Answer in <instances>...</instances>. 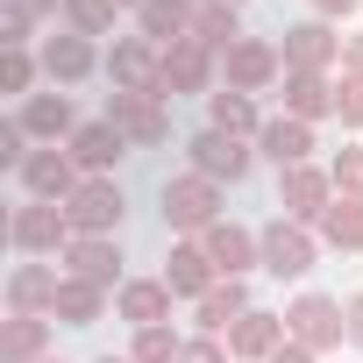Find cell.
Masks as SVG:
<instances>
[{"label": "cell", "instance_id": "6da1fadb", "mask_svg": "<svg viewBox=\"0 0 363 363\" xmlns=\"http://www.w3.org/2000/svg\"><path fill=\"white\" fill-rule=\"evenodd\" d=\"M214 221H221V186H214V178H200V171L164 178V228H178V235H207Z\"/></svg>", "mask_w": 363, "mask_h": 363}, {"label": "cell", "instance_id": "7dc6e473", "mask_svg": "<svg viewBox=\"0 0 363 363\" xmlns=\"http://www.w3.org/2000/svg\"><path fill=\"white\" fill-rule=\"evenodd\" d=\"M43 363H65V356H43Z\"/></svg>", "mask_w": 363, "mask_h": 363}, {"label": "cell", "instance_id": "ee69618b", "mask_svg": "<svg viewBox=\"0 0 363 363\" xmlns=\"http://www.w3.org/2000/svg\"><path fill=\"white\" fill-rule=\"evenodd\" d=\"M193 8H242V0H193Z\"/></svg>", "mask_w": 363, "mask_h": 363}, {"label": "cell", "instance_id": "e0dca14e", "mask_svg": "<svg viewBox=\"0 0 363 363\" xmlns=\"http://www.w3.org/2000/svg\"><path fill=\"white\" fill-rule=\"evenodd\" d=\"M65 150H72V164H79L86 178H114V164H121V157H128L135 143H128V135H121V128H114V121L100 114V121H86V128H79V135H72Z\"/></svg>", "mask_w": 363, "mask_h": 363}, {"label": "cell", "instance_id": "7402d4cb", "mask_svg": "<svg viewBox=\"0 0 363 363\" xmlns=\"http://www.w3.org/2000/svg\"><path fill=\"white\" fill-rule=\"evenodd\" d=\"M193 0H143V8H135V36H150L157 50H171V43H186L193 36Z\"/></svg>", "mask_w": 363, "mask_h": 363}, {"label": "cell", "instance_id": "d6a6232c", "mask_svg": "<svg viewBox=\"0 0 363 363\" xmlns=\"http://www.w3.org/2000/svg\"><path fill=\"white\" fill-rule=\"evenodd\" d=\"M114 8H121V0H65V29L72 36H107L114 29Z\"/></svg>", "mask_w": 363, "mask_h": 363}, {"label": "cell", "instance_id": "ab89813d", "mask_svg": "<svg viewBox=\"0 0 363 363\" xmlns=\"http://www.w3.org/2000/svg\"><path fill=\"white\" fill-rule=\"evenodd\" d=\"M342 72H356V79H363V29H356V36H342Z\"/></svg>", "mask_w": 363, "mask_h": 363}, {"label": "cell", "instance_id": "74e56055", "mask_svg": "<svg viewBox=\"0 0 363 363\" xmlns=\"http://www.w3.org/2000/svg\"><path fill=\"white\" fill-rule=\"evenodd\" d=\"M178 363H235V356H228V342H221V335H193Z\"/></svg>", "mask_w": 363, "mask_h": 363}, {"label": "cell", "instance_id": "2e32d148", "mask_svg": "<svg viewBox=\"0 0 363 363\" xmlns=\"http://www.w3.org/2000/svg\"><path fill=\"white\" fill-rule=\"evenodd\" d=\"M221 72H228V86H235V93H264V86H278V79H285V57H278V43L242 36V43L221 57Z\"/></svg>", "mask_w": 363, "mask_h": 363}, {"label": "cell", "instance_id": "f546056e", "mask_svg": "<svg viewBox=\"0 0 363 363\" xmlns=\"http://www.w3.org/2000/svg\"><path fill=\"white\" fill-rule=\"evenodd\" d=\"M193 43H207L214 57H228L242 43V8H200L193 15Z\"/></svg>", "mask_w": 363, "mask_h": 363}, {"label": "cell", "instance_id": "7c38bea8", "mask_svg": "<svg viewBox=\"0 0 363 363\" xmlns=\"http://www.w3.org/2000/svg\"><path fill=\"white\" fill-rule=\"evenodd\" d=\"M57 264H65L72 278L100 285V292H121V285H128V271H121L128 257H121V242H114V235H79V242H72Z\"/></svg>", "mask_w": 363, "mask_h": 363}, {"label": "cell", "instance_id": "f1b7e54d", "mask_svg": "<svg viewBox=\"0 0 363 363\" xmlns=\"http://www.w3.org/2000/svg\"><path fill=\"white\" fill-rule=\"evenodd\" d=\"M193 313H200V335H228V328L250 313V285H242V278H221V285H214Z\"/></svg>", "mask_w": 363, "mask_h": 363}, {"label": "cell", "instance_id": "e575fe53", "mask_svg": "<svg viewBox=\"0 0 363 363\" xmlns=\"http://www.w3.org/2000/svg\"><path fill=\"white\" fill-rule=\"evenodd\" d=\"M29 29H36V8L29 0H8L0 8V50H29Z\"/></svg>", "mask_w": 363, "mask_h": 363}, {"label": "cell", "instance_id": "603a6c76", "mask_svg": "<svg viewBox=\"0 0 363 363\" xmlns=\"http://www.w3.org/2000/svg\"><path fill=\"white\" fill-rule=\"evenodd\" d=\"M278 93H285V114L292 121H328L335 114V79L328 72H285Z\"/></svg>", "mask_w": 363, "mask_h": 363}, {"label": "cell", "instance_id": "5bb4252c", "mask_svg": "<svg viewBox=\"0 0 363 363\" xmlns=\"http://www.w3.org/2000/svg\"><path fill=\"white\" fill-rule=\"evenodd\" d=\"M15 178L29 186V200H57V207H65V200L86 186V171H79V164H72V150H57V143H50V150H36Z\"/></svg>", "mask_w": 363, "mask_h": 363}, {"label": "cell", "instance_id": "f6af8a7d", "mask_svg": "<svg viewBox=\"0 0 363 363\" xmlns=\"http://www.w3.org/2000/svg\"><path fill=\"white\" fill-rule=\"evenodd\" d=\"M93 363H135V356H93Z\"/></svg>", "mask_w": 363, "mask_h": 363}, {"label": "cell", "instance_id": "52a82bcc", "mask_svg": "<svg viewBox=\"0 0 363 363\" xmlns=\"http://www.w3.org/2000/svg\"><path fill=\"white\" fill-rule=\"evenodd\" d=\"M65 214H72V228H79V235H114V228H121V214H128L121 178H86V186L65 200Z\"/></svg>", "mask_w": 363, "mask_h": 363}, {"label": "cell", "instance_id": "60d3db41", "mask_svg": "<svg viewBox=\"0 0 363 363\" xmlns=\"http://www.w3.org/2000/svg\"><path fill=\"white\" fill-rule=\"evenodd\" d=\"M342 313H349V349H363V292L342 299Z\"/></svg>", "mask_w": 363, "mask_h": 363}, {"label": "cell", "instance_id": "4dcf8cb0", "mask_svg": "<svg viewBox=\"0 0 363 363\" xmlns=\"http://www.w3.org/2000/svg\"><path fill=\"white\" fill-rule=\"evenodd\" d=\"M320 242L328 250H363V200H342L335 193V207L320 214Z\"/></svg>", "mask_w": 363, "mask_h": 363}, {"label": "cell", "instance_id": "8992f818", "mask_svg": "<svg viewBox=\"0 0 363 363\" xmlns=\"http://www.w3.org/2000/svg\"><path fill=\"white\" fill-rule=\"evenodd\" d=\"M257 235H264V271H271V278H306V271L320 264V235L299 228V221H285V214L264 221Z\"/></svg>", "mask_w": 363, "mask_h": 363}, {"label": "cell", "instance_id": "83f0119b", "mask_svg": "<svg viewBox=\"0 0 363 363\" xmlns=\"http://www.w3.org/2000/svg\"><path fill=\"white\" fill-rule=\"evenodd\" d=\"M100 313H107V292L65 271V285H57V306H50V320H57V328H93Z\"/></svg>", "mask_w": 363, "mask_h": 363}, {"label": "cell", "instance_id": "5b68a950", "mask_svg": "<svg viewBox=\"0 0 363 363\" xmlns=\"http://www.w3.org/2000/svg\"><path fill=\"white\" fill-rule=\"evenodd\" d=\"M278 207H285V221L320 228V214L335 207V178H328V164H292V171H278Z\"/></svg>", "mask_w": 363, "mask_h": 363}, {"label": "cell", "instance_id": "d6986e66", "mask_svg": "<svg viewBox=\"0 0 363 363\" xmlns=\"http://www.w3.org/2000/svg\"><path fill=\"white\" fill-rule=\"evenodd\" d=\"M164 285L178 292V299H207L214 285H221V271H214V257L200 250V235H186V242H171V257H164Z\"/></svg>", "mask_w": 363, "mask_h": 363}, {"label": "cell", "instance_id": "7a4b0ae2", "mask_svg": "<svg viewBox=\"0 0 363 363\" xmlns=\"http://www.w3.org/2000/svg\"><path fill=\"white\" fill-rule=\"evenodd\" d=\"M285 335H292L299 349L328 356V349L349 342V313H342V299H328V292H299V299L285 306Z\"/></svg>", "mask_w": 363, "mask_h": 363}, {"label": "cell", "instance_id": "4fadbf2b", "mask_svg": "<svg viewBox=\"0 0 363 363\" xmlns=\"http://www.w3.org/2000/svg\"><path fill=\"white\" fill-rule=\"evenodd\" d=\"M36 57H43V79H50V86H65V93H72V86H86V79L107 65V57L93 50V36H72V29H65V36H43V50H36Z\"/></svg>", "mask_w": 363, "mask_h": 363}, {"label": "cell", "instance_id": "4316f807", "mask_svg": "<svg viewBox=\"0 0 363 363\" xmlns=\"http://www.w3.org/2000/svg\"><path fill=\"white\" fill-rule=\"evenodd\" d=\"M0 356L8 363H43L50 356V313H15L0 328Z\"/></svg>", "mask_w": 363, "mask_h": 363}, {"label": "cell", "instance_id": "d590c367", "mask_svg": "<svg viewBox=\"0 0 363 363\" xmlns=\"http://www.w3.org/2000/svg\"><path fill=\"white\" fill-rule=\"evenodd\" d=\"M335 121L349 135H363V79L356 72H342V86H335Z\"/></svg>", "mask_w": 363, "mask_h": 363}, {"label": "cell", "instance_id": "8d00e7d4", "mask_svg": "<svg viewBox=\"0 0 363 363\" xmlns=\"http://www.w3.org/2000/svg\"><path fill=\"white\" fill-rule=\"evenodd\" d=\"M328 178H335V193H342V200H363V150H335Z\"/></svg>", "mask_w": 363, "mask_h": 363}, {"label": "cell", "instance_id": "cb8c5ba5", "mask_svg": "<svg viewBox=\"0 0 363 363\" xmlns=\"http://www.w3.org/2000/svg\"><path fill=\"white\" fill-rule=\"evenodd\" d=\"M257 150H264L278 171H292V164H313V121L271 114V121H264V135H257Z\"/></svg>", "mask_w": 363, "mask_h": 363}, {"label": "cell", "instance_id": "ffe728a7", "mask_svg": "<svg viewBox=\"0 0 363 363\" xmlns=\"http://www.w3.org/2000/svg\"><path fill=\"white\" fill-rule=\"evenodd\" d=\"M214 65H221V57H214L207 43H193V36L171 43V50H164V79H157V93H164V100H178V93H207V86H214Z\"/></svg>", "mask_w": 363, "mask_h": 363}, {"label": "cell", "instance_id": "1f68e13d", "mask_svg": "<svg viewBox=\"0 0 363 363\" xmlns=\"http://www.w3.org/2000/svg\"><path fill=\"white\" fill-rule=\"evenodd\" d=\"M128 356H135V363H178V356H186V335H178L171 320H164V328H135Z\"/></svg>", "mask_w": 363, "mask_h": 363}, {"label": "cell", "instance_id": "7bdbcfd3", "mask_svg": "<svg viewBox=\"0 0 363 363\" xmlns=\"http://www.w3.org/2000/svg\"><path fill=\"white\" fill-rule=\"evenodd\" d=\"M29 8H36V15H65V0H29Z\"/></svg>", "mask_w": 363, "mask_h": 363}, {"label": "cell", "instance_id": "ac0fdd59", "mask_svg": "<svg viewBox=\"0 0 363 363\" xmlns=\"http://www.w3.org/2000/svg\"><path fill=\"white\" fill-rule=\"evenodd\" d=\"M221 342H228V356H235V363H271V356H278L292 335H285V313H264V306H250V313H242V320H235Z\"/></svg>", "mask_w": 363, "mask_h": 363}, {"label": "cell", "instance_id": "30bf717a", "mask_svg": "<svg viewBox=\"0 0 363 363\" xmlns=\"http://www.w3.org/2000/svg\"><path fill=\"white\" fill-rule=\"evenodd\" d=\"M15 121H22V128H29V135H36V143H43V150H50V143H72V135H79V128H86V121H79V107H72V93H65V86H50V93H29V100H22V107H15Z\"/></svg>", "mask_w": 363, "mask_h": 363}, {"label": "cell", "instance_id": "f35d334b", "mask_svg": "<svg viewBox=\"0 0 363 363\" xmlns=\"http://www.w3.org/2000/svg\"><path fill=\"white\" fill-rule=\"evenodd\" d=\"M313 8V22H349V15H363V0H306Z\"/></svg>", "mask_w": 363, "mask_h": 363}, {"label": "cell", "instance_id": "b9f144b4", "mask_svg": "<svg viewBox=\"0 0 363 363\" xmlns=\"http://www.w3.org/2000/svg\"><path fill=\"white\" fill-rule=\"evenodd\" d=\"M271 363H313V349H299V342H285V349H278Z\"/></svg>", "mask_w": 363, "mask_h": 363}, {"label": "cell", "instance_id": "ba28073f", "mask_svg": "<svg viewBox=\"0 0 363 363\" xmlns=\"http://www.w3.org/2000/svg\"><path fill=\"white\" fill-rule=\"evenodd\" d=\"M107 79H114V93H157V79H164V50L150 43V36H114V50H107ZM164 100V93H157Z\"/></svg>", "mask_w": 363, "mask_h": 363}, {"label": "cell", "instance_id": "d4e9b609", "mask_svg": "<svg viewBox=\"0 0 363 363\" xmlns=\"http://www.w3.org/2000/svg\"><path fill=\"white\" fill-rule=\"evenodd\" d=\"M57 285H65V264H15L8 306H15V313H50V306H57Z\"/></svg>", "mask_w": 363, "mask_h": 363}, {"label": "cell", "instance_id": "bcb514c9", "mask_svg": "<svg viewBox=\"0 0 363 363\" xmlns=\"http://www.w3.org/2000/svg\"><path fill=\"white\" fill-rule=\"evenodd\" d=\"M121 8H143V0H121Z\"/></svg>", "mask_w": 363, "mask_h": 363}, {"label": "cell", "instance_id": "8fae6325", "mask_svg": "<svg viewBox=\"0 0 363 363\" xmlns=\"http://www.w3.org/2000/svg\"><path fill=\"white\" fill-rule=\"evenodd\" d=\"M200 250L214 257V271H221V278H250V271L264 264V235H257V228H242V221H228V214L200 235Z\"/></svg>", "mask_w": 363, "mask_h": 363}, {"label": "cell", "instance_id": "9a60e30c", "mask_svg": "<svg viewBox=\"0 0 363 363\" xmlns=\"http://www.w3.org/2000/svg\"><path fill=\"white\" fill-rule=\"evenodd\" d=\"M278 57H285V72H328L335 57H342V36H335V22H292L285 29V43H278Z\"/></svg>", "mask_w": 363, "mask_h": 363}, {"label": "cell", "instance_id": "277c9868", "mask_svg": "<svg viewBox=\"0 0 363 363\" xmlns=\"http://www.w3.org/2000/svg\"><path fill=\"white\" fill-rule=\"evenodd\" d=\"M186 157H193L200 178H214V186H242V178L257 171V143H242V135H228V128H200V135L186 143Z\"/></svg>", "mask_w": 363, "mask_h": 363}, {"label": "cell", "instance_id": "9c48e42d", "mask_svg": "<svg viewBox=\"0 0 363 363\" xmlns=\"http://www.w3.org/2000/svg\"><path fill=\"white\" fill-rule=\"evenodd\" d=\"M171 100H157V93H107V121L135 143V150H157L164 135H171V114H164Z\"/></svg>", "mask_w": 363, "mask_h": 363}, {"label": "cell", "instance_id": "44dd1931", "mask_svg": "<svg viewBox=\"0 0 363 363\" xmlns=\"http://www.w3.org/2000/svg\"><path fill=\"white\" fill-rule=\"evenodd\" d=\"M171 299H178V292H171L164 278H128V285L114 292V313H121L128 328H164V320H171Z\"/></svg>", "mask_w": 363, "mask_h": 363}, {"label": "cell", "instance_id": "484cf974", "mask_svg": "<svg viewBox=\"0 0 363 363\" xmlns=\"http://www.w3.org/2000/svg\"><path fill=\"white\" fill-rule=\"evenodd\" d=\"M207 128H228L242 143L264 135V114H257V93H235V86H214L207 93Z\"/></svg>", "mask_w": 363, "mask_h": 363}, {"label": "cell", "instance_id": "836d02e7", "mask_svg": "<svg viewBox=\"0 0 363 363\" xmlns=\"http://www.w3.org/2000/svg\"><path fill=\"white\" fill-rule=\"evenodd\" d=\"M36 72H43V57H36V50H0V93H22V100H29Z\"/></svg>", "mask_w": 363, "mask_h": 363}, {"label": "cell", "instance_id": "3957f363", "mask_svg": "<svg viewBox=\"0 0 363 363\" xmlns=\"http://www.w3.org/2000/svg\"><path fill=\"white\" fill-rule=\"evenodd\" d=\"M8 235H15L22 257H65V250L79 242V228H72V214H65L57 200H29V207H15Z\"/></svg>", "mask_w": 363, "mask_h": 363}]
</instances>
